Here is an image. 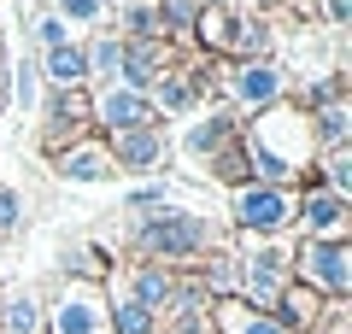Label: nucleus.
I'll list each match as a JSON object with an SVG mask.
<instances>
[{
	"instance_id": "32",
	"label": "nucleus",
	"mask_w": 352,
	"mask_h": 334,
	"mask_svg": "<svg viewBox=\"0 0 352 334\" xmlns=\"http://www.w3.org/2000/svg\"><path fill=\"white\" fill-rule=\"evenodd\" d=\"M36 41H41V53H47V47H65V41H71V30H65L59 18L47 12V18H41V24H36Z\"/></svg>"
},
{
	"instance_id": "13",
	"label": "nucleus",
	"mask_w": 352,
	"mask_h": 334,
	"mask_svg": "<svg viewBox=\"0 0 352 334\" xmlns=\"http://www.w3.org/2000/svg\"><path fill=\"white\" fill-rule=\"evenodd\" d=\"M241 135V124H235V111L229 106H217L212 118H200V124H188V135H182V153H188L194 164H212L217 153L229 147V141Z\"/></svg>"
},
{
	"instance_id": "25",
	"label": "nucleus",
	"mask_w": 352,
	"mask_h": 334,
	"mask_svg": "<svg viewBox=\"0 0 352 334\" xmlns=\"http://www.w3.org/2000/svg\"><path fill=\"white\" fill-rule=\"evenodd\" d=\"M159 6V36L170 41V36H188L194 30V18H200V0H153Z\"/></svg>"
},
{
	"instance_id": "35",
	"label": "nucleus",
	"mask_w": 352,
	"mask_h": 334,
	"mask_svg": "<svg viewBox=\"0 0 352 334\" xmlns=\"http://www.w3.org/2000/svg\"><path fill=\"white\" fill-rule=\"evenodd\" d=\"M241 6H258V18H264V12H276V6H288V0H241Z\"/></svg>"
},
{
	"instance_id": "26",
	"label": "nucleus",
	"mask_w": 352,
	"mask_h": 334,
	"mask_svg": "<svg viewBox=\"0 0 352 334\" xmlns=\"http://www.w3.org/2000/svg\"><path fill=\"white\" fill-rule=\"evenodd\" d=\"M124 30H129L124 41H159V6H153V0H135L124 12Z\"/></svg>"
},
{
	"instance_id": "6",
	"label": "nucleus",
	"mask_w": 352,
	"mask_h": 334,
	"mask_svg": "<svg viewBox=\"0 0 352 334\" xmlns=\"http://www.w3.org/2000/svg\"><path fill=\"white\" fill-rule=\"evenodd\" d=\"M41 334H106V287L65 282L53 305H41Z\"/></svg>"
},
{
	"instance_id": "33",
	"label": "nucleus",
	"mask_w": 352,
	"mask_h": 334,
	"mask_svg": "<svg viewBox=\"0 0 352 334\" xmlns=\"http://www.w3.org/2000/svg\"><path fill=\"white\" fill-rule=\"evenodd\" d=\"M323 12H329V24H335V30H346L352 24V0H329Z\"/></svg>"
},
{
	"instance_id": "20",
	"label": "nucleus",
	"mask_w": 352,
	"mask_h": 334,
	"mask_svg": "<svg viewBox=\"0 0 352 334\" xmlns=\"http://www.w3.org/2000/svg\"><path fill=\"white\" fill-rule=\"evenodd\" d=\"M0 334H41V293L12 287L0 299Z\"/></svg>"
},
{
	"instance_id": "21",
	"label": "nucleus",
	"mask_w": 352,
	"mask_h": 334,
	"mask_svg": "<svg viewBox=\"0 0 352 334\" xmlns=\"http://www.w3.org/2000/svg\"><path fill=\"white\" fill-rule=\"evenodd\" d=\"M41 76L53 88H88V65H82V47L65 41V47H47L41 53Z\"/></svg>"
},
{
	"instance_id": "5",
	"label": "nucleus",
	"mask_w": 352,
	"mask_h": 334,
	"mask_svg": "<svg viewBox=\"0 0 352 334\" xmlns=\"http://www.w3.org/2000/svg\"><path fill=\"white\" fill-rule=\"evenodd\" d=\"M241 247H247V258H241V293L235 299H247L252 311H276L282 287L294 282V270H288L294 247L288 241H241Z\"/></svg>"
},
{
	"instance_id": "12",
	"label": "nucleus",
	"mask_w": 352,
	"mask_h": 334,
	"mask_svg": "<svg viewBox=\"0 0 352 334\" xmlns=\"http://www.w3.org/2000/svg\"><path fill=\"white\" fill-rule=\"evenodd\" d=\"M170 71V41H124V76H118V88H129V94H153V82Z\"/></svg>"
},
{
	"instance_id": "1",
	"label": "nucleus",
	"mask_w": 352,
	"mask_h": 334,
	"mask_svg": "<svg viewBox=\"0 0 352 334\" xmlns=\"http://www.w3.org/2000/svg\"><path fill=\"white\" fill-rule=\"evenodd\" d=\"M129 241H135L141 258L176 270V264L206 258V252L217 247V229H212V217H200V211H188V205H159V211H141V217L129 223Z\"/></svg>"
},
{
	"instance_id": "27",
	"label": "nucleus",
	"mask_w": 352,
	"mask_h": 334,
	"mask_svg": "<svg viewBox=\"0 0 352 334\" xmlns=\"http://www.w3.org/2000/svg\"><path fill=\"white\" fill-rule=\"evenodd\" d=\"M53 18H59L65 30H71V24H106V0H59V12H53Z\"/></svg>"
},
{
	"instance_id": "29",
	"label": "nucleus",
	"mask_w": 352,
	"mask_h": 334,
	"mask_svg": "<svg viewBox=\"0 0 352 334\" xmlns=\"http://www.w3.org/2000/svg\"><path fill=\"white\" fill-rule=\"evenodd\" d=\"M170 199H176V188H170V182H141L135 194H129V211L141 217V211H159V205H170Z\"/></svg>"
},
{
	"instance_id": "15",
	"label": "nucleus",
	"mask_w": 352,
	"mask_h": 334,
	"mask_svg": "<svg viewBox=\"0 0 352 334\" xmlns=\"http://www.w3.org/2000/svg\"><path fill=\"white\" fill-rule=\"evenodd\" d=\"M53 170H59L65 182H106V176H118L112 159H106V141H94V135H82L76 147L53 153Z\"/></svg>"
},
{
	"instance_id": "3",
	"label": "nucleus",
	"mask_w": 352,
	"mask_h": 334,
	"mask_svg": "<svg viewBox=\"0 0 352 334\" xmlns=\"http://www.w3.org/2000/svg\"><path fill=\"white\" fill-rule=\"evenodd\" d=\"M229 217H235L241 241H282V235H294V188L247 182L229 199Z\"/></svg>"
},
{
	"instance_id": "17",
	"label": "nucleus",
	"mask_w": 352,
	"mask_h": 334,
	"mask_svg": "<svg viewBox=\"0 0 352 334\" xmlns=\"http://www.w3.org/2000/svg\"><path fill=\"white\" fill-rule=\"evenodd\" d=\"M206 311H212V334H288L270 311H252L247 299H217Z\"/></svg>"
},
{
	"instance_id": "16",
	"label": "nucleus",
	"mask_w": 352,
	"mask_h": 334,
	"mask_svg": "<svg viewBox=\"0 0 352 334\" xmlns=\"http://www.w3.org/2000/svg\"><path fill=\"white\" fill-rule=\"evenodd\" d=\"M194 282H200V293H212L206 305H217V299H235L241 293V258L223 247H212L206 258H194Z\"/></svg>"
},
{
	"instance_id": "9",
	"label": "nucleus",
	"mask_w": 352,
	"mask_h": 334,
	"mask_svg": "<svg viewBox=\"0 0 352 334\" xmlns=\"http://www.w3.org/2000/svg\"><path fill=\"white\" fill-rule=\"evenodd\" d=\"M223 82H229V94H235V106H241V111H252V118L288 100V71H282L276 59H258V65H235V71H229Z\"/></svg>"
},
{
	"instance_id": "34",
	"label": "nucleus",
	"mask_w": 352,
	"mask_h": 334,
	"mask_svg": "<svg viewBox=\"0 0 352 334\" xmlns=\"http://www.w3.org/2000/svg\"><path fill=\"white\" fill-rule=\"evenodd\" d=\"M0 106H12V59H0Z\"/></svg>"
},
{
	"instance_id": "11",
	"label": "nucleus",
	"mask_w": 352,
	"mask_h": 334,
	"mask_svg": "<svg viewBox=\"0 0 352 334\" xmlns=\"http://www.w3.org/2000/svg\"><path fill=\"white\" fill-rule=\"evenodd\" d=\"M94 124H100L106 135H124V129H147V124H159V118H153L147 94H129V88L106 82V88H94Z\"/></svg>"
},
{
	"instance_id": "36",
	"label": "nucleus",
	"mask_w": 352,
	"mask_h": 334,
	"mask_svg": "<svg viewBox=\"0 0 352 334\" xmlns=\"http://www.w3.org/2000/svg\"><path fill=\"white\" fill-rule=\"evenodd\" d=\"M0 59H6V47H0Z\"/></svg>"
},
{
	"instance_id": "30",
	"label": "nucleus",
	"mask_w": 352,
	"mask_h": 334,
	"mask_svg": "<svg viewBox=\"0 0 352 334\" xmlns=\"http://www.w3.org/2000/svg\"><path fill=\"white\" fill-rule=\"evenodd\" d=\"M18 229H24V205H18L12 188H0V241H12Z\"/></svg>"
},
{
	"instance_id": "22",
	"label": "nucleus",
	"mask_w": 352,
	"mask_h": 334,
	"mask_svg": "<svg viewBox=\"0 0 352 334\" xmlns=\"http://www.w3.org/2000/svg\"><path fill=\"white\" fill-rule=\"evenodd\" d=\"M346 135H352V111H346V100H340V106L311 111V141H317V153H346Z\"/></svg>"
},
{
	"instance_id": "7",
	"label": "nucleus",
	"mask_w": 352,
	"mask_h": 334,
	"mask_svg": "<svg viewBox=\"0 0 352 334\" xmlns=\"http://www.w3.org/2000/svg\"><path fill=\"white\" fill-rule=\"evenodd\" d=\"M346 229H352V199L329 194L317 182L294 188V235L300 241H346Z\"/></svg>"
},
{
	"instance_id": "8",
	"label": "nucleus",
	"mask_w": 352,
	"mask_h": 334,
	"mask_svg": "<svg viewBox=\"0 0 352 334\" xmlns=\"http://www.w3.org/2000/svg\"><path fill=\"white\" fill-rule=\"evenodd\" d=\"M94 124V88H53L47 111H41V147L47 153H65L88 135Z\"/></svg>"
},
{
	"instance_id": "23",
	"label": "nucleus",
	"mask_w": 352,
	"mask_h": 334,
	"mask_svg": "<svg viewBox=\"0 0 352 334\" xmlns=\"http://www.w3.org/2000/svg\"><path fill=\"white\" fill-rule=\"evenodd\" d=\"M65 282H94V287H106L112 276H106V252L100 247H65Z\"/></svg>"
},
{
	"instance_id": "19",
	"label": "nucleus",
	"mask_w": 352,
	"mask_h": 334,
	"mask_svg": "<svg viewBox=\"0 0 352 334\" xmlns=\"http://www.w3.org/2000/svg\"><path fill=\"white\" fill-rule=\"evenodd\" d=\"M82 65H88V88L94 82H118V76H124V36H94L82 47Z\"/></svg>"
},
{
	"instance_id": "14",
	"label": "nucleus",
	"mask_w": 352,
	"mask_h": 334,
	"mask_svg": "<svg viewBox=\"0 0 352 334\" xmlns=\"http://www.w3.org/2000/svg\"><path fill=\"white\" fill-rule=\"evenodd\" d=\"M124 293L135 299V305H147L153 317H159V311H170V293H176V270H170V264H153V258H135V270H129Z\"/></svg>"
},
{
	"instance_id": "18",
	"label": "nucleus",
	"mask_w": 352,
	"mask_h": 334,
	"mask_svg": "<svg viewBox=\"0 0 352 334\" xmlns=\"http://www.w3.org/2000/svg\"><path fill=\"white\" fill-rule=\"evenodd\" d=\"M270 53H276V30L264 24V18H235L223 59H235V65H258V59H270Z\"/></svg>"
},
{
	"instance_id": "2",
	"label": "nucleus",
	"mask_w": 352,
	"mask_h": 334,
	"mask_svg": "<svg viewBox=\"0 0 352 334\" xmlns=\"http://www.w3.org/2000/svg\"><path fill=\"white\" fill-rule=\"evenodd\" d=\"M241 141H247L258 159H270V164H282V170L300 182L305 170L317 164V141H311V118L305 111H294L288 100L282 106H270V111H258L247 129H241Z\"/></svg>"
},
{
	"instance_id": "4",
	"label": "nucleus",
	"mask_w": 352,
	"mask_h": 334,
	"mask_svg": "<svg viewBox=\"0 0 352 334\" xmlns=\"http://www.w3.org/2000/svg\"><path fill=\"white\" fill-rule=\"evenodd\" d=\"M288 270H294L300 287H311V293L346 305V293H352V247L346 241H294Z\"/></svg>"
},
{
	"instance_id": "31",
	"label": "nucleus",
	"mask_w": 352,
	"mask_h": 334,
	"mask_svg": "<svg viewBox=\"0 0 352 334\" xmlns=\"http://www.w3.org/2000/svg\"><path fill=\"white\" fill-rule=\"evenodd\" d=\"M36 88H41V71L36 65H12V100H24V106H36Z\"/></svg>"
},
{
	"instance_id": "24",
	"label": "nucleus",
	"mask_w": 352,
	"mask_h": 334,
	"mask_svg": "<svg viewBox=\"0 0 352 334\" xmlns=\"http://www.w3.org/2000/svg\"><path fill=\"white\" fill-rule=\"evenodd\" d=\"M206 170H212V182H223V188H247V182H252V170H247V147H241V135L229 141V147L217 153Z\"/></svg>"
},
{
	"instance_id": "10",
	"label": "nucleus",
	"mask_w": 352,
	"mask_h": 334,
	"mask_svg": "<svg viewBox=\"0 0 352 334\" xmlns=\"http://www.w3.org/2000/svg\"><path fill=\"white\" fill-rule=\"evenodd\" d=\"M106 141V159H112V170H159L164 159H170V135H164L159 124L147 129H124V135H100Z\"/></svg>"
},
{
	"instance_id": "28",
	"label": "nucleus",
	"mask_w": 352,
	"mask_h": 334,
	"mask_svg": "<svg viewBox=\"0 0 352 334\" xmlns=\"http://www.w3.org/2000/svg\"><path fill=\"white\" fill-rule=\"evenodd\" d=\"M159 334H212V311H164Z\"/></svg>"
}]
</instances>
